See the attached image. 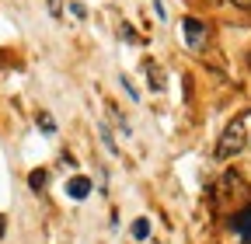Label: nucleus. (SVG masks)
I'll list each match as a JSON object with an SVG mask.
<instances>
[{"label": "nucleus", "instance_id": "f257e3e1", "mask_svg": "<svg viewBox=\"0 0 251 244\" xmlns=\"http://www.w3.org/2000/svg\"><path fill=\"white\" fill-rule=\"evenodd\" d=\"M209 195H213V206H216V209H234V213H241L244 206H251V189H248V181H244L237 171H224V174H220Z\"/></svg>", "mask_w": 251, "mask_h": 244}, {"label": "nucleus", "instance_id": "f03ea898", "mask_svg": "<svg viewBox=\"0 0 251 244\" xmlns=\"http://www.w3.org/2000/svg\"><path fill=\"white\" fill-rule=\"evenodd\" d=\"M244 143H248V129H244V122H241V119H234L230 126L224 129L220 143H216V157H220V161H230V157H237L241 150H244Z\"/></svg>", "mask_w": 251, "mask_h": 244}, {"label": "nucleus", "instance_id": "7ed1b4c3", "mask_svg": "<svg viewBox=\"0 0 251 244\" xmlns=\"http://www.w3.org/2000/svg\"><path fill=\"white\" fill-rule=\"evenodd\" d=\"M181 32H185V46H188V49H196V52L206 46V35H209V32H206V24H202L199 18H185V21H181Z\"/></svg>", "mask_w": 251, "mask_h": 244}, {"label": "nucleus", "instance_id": "20e7f679", "mask_svg": "<svg viewBox=\"0 0 251 244\" xmlns=\"http://www.w3.org/2000/svg\"><path fill=\"white\" fill-rule=\"evenodd\" d=\"M230 227H234V234L244 237V244H251V206H244L241 213H234V217H230Z\"/></svg>", "mask_w": 251, "mask_h": 244}, {"label": "nucleus", "instance_id": "39448f33", "mask_svg": "<svg viewBox=\"0 0 251 244\" xmlns=\"http://www.w3.org/2000/svg\"><path fill=\"white\" fill-rule=\"evenodd\" d=\"M147 84H150V91H164L168 87V73H164V67L161 63H153V59H147Z\"/></svg>", "mask_w": 251, "mask_h": 244}, {"label": "nucleus", "instance_id": "423d86ee", "mask_svg": "<svg viewBox=\"0 0 251 244\" xmlns=\"http://www.w3.org/2000/svg\"><path fill=\"white\" fill-rule=\"evenodd\" d=\"M67 195L70 199H87L91 195V181L87 178H70L67 181Z\"/></svg>", "mask_w": 251, "mask_h": 244}, {"label": "nucleus", "instance_id": "0eeeda50", "mask_svg": "<svg viewBox=\"0 0 251 244\" xmlns=\"http://www.w3.org/2000/svg\"><path fill=\"white\" fill-rule=\"evenodd\" d=\"M28 185H31V192H46V185H49V171L46 168H35L28 174Z\"/></svg>", "mask_w": 251, "mask_h": 244}, {"label": "nucleus", "instance_id": "6e6552de", "mask_svg": "<svg viewBox=\"0 0 251 244\" xmlns=\"http://www.w3.org/2000/svg\"><path fill=\"white\" fill-rule=\"evenodd\" d=\"M150 230H153V227H150V220H147V217H140V220H133V230H129V234H133L136 241H150Z\"/></svg>", "mask_w": 251, "mask_h": 244}, {"label": "nucleus", "instance_id": "1a4fd4ad", "mask_svg": "<svg viewBox=\"0 0 251 244\" xmlns=\"http://www.w3.org/2000/svg\"><path fill=\"white\" fill-rule=\"evenodd\" d=\"M98 136H101V143L108 146V154H119V146H115V136H112V129L105 126V122H98Z\"/></svg>", "mask_w": 251, "mask_h": 244}, {"label": "nucleus", "instance_id": "9d476101", "mask_svg": "<svg viewBox=\"0 0 251 244\" xmlns=\"http://www.w3.org/2000/svg\"><path fill=\"white\" fill-rule=\"evenodd\" d=\"M119 39H122V42H129V46H136V42H140V35L133 32V24H122V28H119Z\"/></svg>", "mask_w": 251, "mask_h": 244}, {"label": "nucleus", "instance_id": "9b49d317", "mask_svg": "<svg viewBox=\"0 0 251 244\" xmlns=\"http://www.w3.org/2000/svg\"><path fill=\"white\" fill-rule=\"evenodd\" d=\"M39 126H42V133H46V136H52V133H56V122H52V115H49V112H42V115H39Z\"/></svg>", "mask_w": 251, "mask_h": 244}, {"label": "nucleus", "instance_id": "f8f14e48", "mask_svg": "<svg viewBox=\"0 0 251 244\" xmlns=\"http://www.w3.org/2000/svg\"><path fill=\"white\" fill-rule=\"evenodd\" d=\"M119 84H122L126 95H129V101H140V91L133 87V80H129V77H119Z\"/></svg>", "mask_w": 251, "mask_h": 244}, {"label": "nucleus", "instance_id": "ddd939ff", "mask_svg": "<svg viewBox=\"0 0 251 244\" xmlns=\"http://www.w3.org/2000/svg\"><path fill=\"white\" fill-rule=\"evenodd\" d=\"M70 14L74 18H87V7L80 4V0H70Z\"/></svg>", "mask_w": 251, "mask_h": 244}, {"label": "nucleus", "instance_id": "4468645a", "mask_svg": "<svg viewBox=\"0 0 251 244\" xmlns=\"http://www.w3.org/2000/svg\"><path fill=\"white\" fill-rule=\"evenodd\" d=\"M220 4H230V7H241V11H251V0H220Z\"/></svg>", "mask_w": 251, "mask_h": 244}, {"label": "nucleus", "instance_id": "2eb2a0df", "mask_svg": "<svg viewBox=\"0 0 251 244\" xmlns=\"http://www.w3.org/2000/svg\"><path fill=\"white\" fill-rule=\"evenodd\" d=\"M49 14H52V18H59V14H63V7H59V0H49Z\"/></svg>", "mask_w": 251, "mask_h": 244}, {"label": "nucleus", "instance_id": "dca6fc26", "mask_svg": "<svg viewBox=\"0 0 251 244\" xmlns=\"http://www.w3.org/2000/svg\"><path fill=\"white\" fill-rule=\"evenodd\" d=\"M4 227H7V220H4V217H0V237H4Z\"/></svg>", "mask_w": 251, "mask_h": 244}]
</instances>
